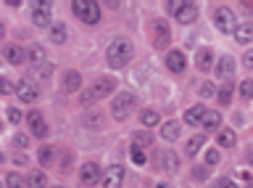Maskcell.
Here are the masks:
<instances>
[{"label":"cell","instance_id":"cell-15","mask_svg":"<svg viewBox=\"0 0 253 188\" xmlns=\"http://www.w3.org/2000/svg\"><path fill=\"white\" fill-rule=\"evenodd\" d=\"M216 74L221 77V80H229V77L235 74V59H232V56L219 59V64H216Z\"/></svg>","mask_w":253,"mask_h":188},{"label":"cell","instance_id":"cell-1","mask_svg":"<svg viewBox=\"0 0 253 188\" xmlns=\"http://www.w3.org/2000/svg\"><path fill=\"white\" fill-rule=\"evenodd\" d=\"M129 59H132V43L124 40V37H116V40L108 45V51H106L108 66L111 69H124L126 64H129Z\"/></svg>","mask_w":253,"mask_h":188},{"label":"cell","instance_id":"cell-36","mask_svg":"<svg viewBox=\"0 0 253 188\" xmlns=\"http://www.w3.org/2000/svg\"><path fill=\"white\" fill-rule=\"evenodd\" d=\"M8 93H13V85L5 77H0V96H8Z\"/></svg>","mask_w":253,"mask_h":188},{"label":"cell","instance_id":"cell-39","mask_svg":"<svg viewBox=\"0 0 253 188\" xmlns=\"http://www.w3.org/2000/svg\"><path fill=\"white\" fill-rule=\"evenodd\" d=\"M206 164H219V151H206Z\"/></svg>","mask_w":253,"mask_h":188},{"label":"cell","instance_id":"cell-43","mask_svg":"<svg viewBox=\"0 0 253 188\" xmlns=\"http://www.w3.org/2000/svg\"><path fill=\"white\" fill-rule=\"evenodd\" d=\"M13 143L24 148V146H27V143H29V140H27V138H24V135H16V138H13Z\"/></svg>","mask_w":253,"mask_h":188},{"label":"cell","instance_id":"cell-19","mask_svg":"<svg viewBox=\"0 0 253 188\" xmlns=\"http://www.w3.org/2000/svg\"><path fill=\"white\" fill-rule=\"evenodd\" d=\"M179 130H182V125H179V122H174V120H169V122H164L161 135H164L166 140H177V138H179Z\"/></svg>","mask_w":253,"mask_h":188},{"label":"cell","instance_id":"cell-44","mask_svg":"<svg viewBox=\"0 0 253 188\" xmlns=\"http://www.w3.org/2000/svg\"><path fill=\"white\" fill-rule=\"evenodd\" d=\"M219 188H237V186L232 183V180H227V178H224V180H219Z\"/></svg>","mask_w":253,"mask_h":188},{"label":"cell","instance_id":"cell-34","mask_svg":"<svg viewBox=\"0 0 253 188\" xmlns=\"http://www.w3.org/2000/svg\"><path fill=\"white\" fill-rule=\"evenodd\" d=\"M240 96H243V98H251V96H253V82H251V80H245V82L240 85Z\"/></svg>","mask_w":253,"mask_h":188},{"label":"cell","instance_id":"cell-25","mask_svg":"<svg viewBox=\"0 0 253 188\" xmlns=\"http://www.w3.org/2000/svg\"><path fill=\"white\" fill-rule=\"evenodd\" d=\"M50 37H53V43H66V27L63 24H50Z\"/></svg>","mask_w":253,"mask_h":188},{"label":"cell","instance_id":"cell-46","mask_svg":"<svg viewBox=\"0 0 253 188\" xmlns=\"http://www.w3.org/2000/svg\"><path fill=\"white\" fill-rule=\"evenodd\" d=\"M3 35H5V27H3V21H0V40H3Z\"/></svg>","mask_w":253,"mask_h":188},{"label":"cell","instance_id":"cell-38","mask_svg":"<svg viewBox=\"0 0 253 188\" xmlns=\"http://www.w3.org/2000/svg\"><path fill=\"white\" fill-rule=\"evenodd\" d=\"M37 74H40V77H50V74H53V66H50V64H40V66H37Z\"/></svg>","mask_w":253,"mask_h":188},{"label":"cell","instance_id":"cell-35","mask_svg":"<svg viewBox=\"0 0 253 188\" xmlns=\"http://www.w3.org/2000/svg\"><path fill=\"white\" fill-rule=\"evenodd\" d=\"M5 112H8V122H13V125H19L21 122V112H19V109H5Z\"/></svg>","mask_w":253,"mask_h":188},{"label":"cell","instance_id":"cell-30","mask_svg":"<svg viewBox=\"0 0 253 188\" xmlns=\"http://www.w3.org/2000/svg\"><path fill=\"white\" fill-rule=\"evenodd\" d=\"M129 154H132V162H134V164H145V159H148L145 151H142V148H137V146H132Z\"/></svg>","mask_w":253,"mask_h":188},{"label":"cell","instance_id":"cell-21","mask_svg":"<svg viewBox=\"0 0 253 188\" xmlns=\"http://www.w3.org/2000/svg\"><path fill=\"white\" fill-rule=\"evenodd\" d=\"M27 186L29 188H45L47 186V175L42 170H35V172H29V180H27Z\"/></svg>","mask_w":253,"mask_h":188},{"label":"cell","instance_id":"cell-10","mask_svg":"<svg viewBox=\"0 0 253 188\" xmlns=\"http://www.w3.org/2000/svg\"><path fill=\"white\" fill-rule=\"evenodd\" d=\"M122 183H124V167L111 164L106 170V175H103V186L106 188H122Z\"/></svg>","mask_w":253,"mask_h":188},{"label":"cell","instance_id":"cell-24","mask_svg":"<svg viewBox=\"0 0 253 188\" xmlns=\"http://www.w3.org/2000/svg\"><path fill=\"white\" fill-rule=\"evenodd\" d=\"M216 140H219V146H224V148H232L237 138H235V132H232V130H221L219 135H216Z\"/></svg>","mask_w":253,"mask_h":188},{"label":"cell","instance_id":"cell-23","mask_svg":"<svg viewBox=\"0 0 253 188\" xmlns=\"http://www.w3.org/2000/svg\"><path fill=\"white\" fill-rule=\"evenodd\" d=\"M201 122H203V127H206V130H216V127H219V122H221V117H219L216 112H206Z\"/></svg>","mask_w":253,"mask_h":188},{"label":"cell","instance_id":"cell-32","mask_svg":"<svg viewBox=\"0 0 253 188\" xmlns=\"http://www.w3.org/2000/svg\"><path fill=\"white\" fill-rule=\"evenodd\" d=\"M229 101H232V85H224L219 93V104H229Z\"/></svg>","mask_w":253,"mask_h":188},{"label":"cell","instance_id":"cell-42","mask_svg":"<svg viewBox=\"0 0 253 188\" xmlns=\"http://www.w3.org/2000/svg\"><path fill=\"white\" fill-rule=\"evenodd\" d=\"M179 5H182V0H171V3H166V11H169V13H177Z\"/></svg>","mask_w":253,"mask_h":188},{"label":"cell","instance_id":"cell-4","mask_svg":"<svg viewBox=\"0 0 253 188\" xmlns=\"http://www.w3.org/2000/svg\"><path fill=\"white\" fill-rule=\"evenodd\" d=\"M114 90V80H98L92 85L87 93H82V106H90V104H95L98 98H103V96H108V93Z\"/></svg>","mask_w":253,"mask_h":188},{"label":"cell","instance_id":"cell-31","mask_svg":"<svg viewBox=\"0 0 253 188\" xmlns=\"http://www.w3.org/2000/svg\"><path fill=\"white\" fill-rule=\"evenodd\" d=\"M29 59H32V61H35V64H37V66H40V64H42V59H45V51H42V48H40V45H35V48H32V51H29Z\"/></svg>","mask_w":253,"mask_h":188},{"label":"cell","instance_id":"cell-13","mask_svg":"<svg viewBox=\"0 0 253 188\" xmlns=\"http://www.w3.org/2000/svg\"><path fill=\"white\" fill-rule=\"evenodd\" d=\"M195 64H198V69H201V72H211V64H213V53H211V48H198V53H195Z\"/></svg>","mask_w":253,"mask_h":188},{"label":"cell","instance_id":"cell-2","mask_svg":"<svg viewBox=\"0 0 253 188\" xmlns=\"http://www.w3.org/2000/svg\"><path fill=\"white\" fill-rule=\"evenodd\" d=\"M134 106H137V96H134L132 90H124L119 93V96L114 98V104H111V114H114V120H126L129 117V112H134Z\"/></svg>","mask_w":253,"mask_h":188},{"label":"cell","instance_id":"cell-33","mask_svg":"<svg viewBox=\"0 0 253 188\" xmlns=\"http://www.w3.org/2000/svg\"><path fill=\"white\" fill-rule=\"evenodd\" d=\"M100 114H87L84 117V127H100Z\"/></svg>","mask_w":253,"mask_h":188},{"label":"cell","instance_id":"cell-20","mask_svg":"<svg viewBox=\"0 0 253 188\" xmlns=\"http://www.w3.org/2000/svg\"><path fill=\"white\" fill-rule=\"evenodd\" d=\"M235 37L240 45H248L253 40V27L251 24H243V27H235Z\"/></svg>","mask_w":253,"mask_h":188},{"label":"cell","instance_id":"cell-14","mask_svg":"<svg viewBox=\"0 0 253 188\" xmlns=\"http://www.w3.org/2000/svg\"><path fill=\"white\" fill-rule=\"evenodd\" d=\"M3 51H5V59L11 61L13 66H21V64H24V59H27V56H24V51H21L16 43H8Z\"/></svg>","mask_w":253,"mask_h":188},{"label":"cell","instance_id":"cell-27","mask_svg":"<svg viewBox=\"0 0 253 188\" xmlns=\"http://www.w3.org/2000/svg\"><path fill=\"white\" fill-rule=\"evenodd\" d=\"M201 146H203V135H195L193 140H187V146H185V154L195 156L198 151H201Z\"/></svg>","mask_w":253,"mask_h":188},{"label":"cell","instance_id":"cell-45","mask_svg":"<svg viewBox=\"0 0 253 188\" xmlns=\"http://www.w3.org/2000/svg\"><path fill=\"white\" fill-rule=\"evenodd\" d=\"M243 61H245V66H253V53L248 51V53H245V59H243Z\"/></svg>","mask_w":253,"mask_h":188},{"label":"cell","instance_id":"cell-11","mask_svg":"<svg viewBox=\"0 0 253 188\" xmlns=\"http://www.w3.org/2000/svg\"><path fill=\"white\" fill-rule=\"evenodd\" d=\"M174 16H177V21H182V24H190V21H195L198 8H195L193 3H185V0H182V5L177 8V13H174Z\"/></svg>","mask_w":253,"mask_h":188},{"label":"cell","instance_id":"cell-12","mask_svg":"<svg viewBox=\"0 0 253 188\" xmlns=\"http://www.w3.org/2000/svg\"><path fill=\"white\" fill-rule=\"evenodd\" d=\"M32 21H35L37 27H50V5L40 3L35 8V13H32Z\"/></svg>","mask_w":253,"mask_h":188},{"label":"cell","instance_id":"cell-17","mask_svg":"<svg viewBox=\"0 0 253 188\" xmlns=\"http://www.w3.org/2000/svg\"><path fill=\"white\" fill-rule=\"evenodd\" d=\"M79 85H82V77H79V72L69 69V72L63 74V90H66V93H74V90H79Z\"/></svg>","mask_w":253,"mask_h":188},{"label":"cell","instance_id":"cell-47","mask_svg":"<svg viewBox=\"0 0 253 188\" xmlns=\"http://www.w3.org/2000/svg\"><path fill=\"white\" fill-rule=\"evenodd\" d=\"M0 162H3V154H0Z\"/></svg>","mask_w":253,"mask_h":188},{"label":"cell","instance_id":"cell-7","mask_svg":"<svg viewBox=\"0 0 253 188\" xmlns=\"http://www.w3.org/2000/svg\"><path fill=\"white\" fill-rule=\"evenodd\" d=\"M16 96H19L24 104H35V101L40 98V90H37V85L32 82V80H19V85H16Z\"/></svg>","mask_w":253,"mask_h":188},{"label":"cell","instance_id":"cell-6","mask_svg":"<svg viewBox=\"0 0 253 188\" xmlns=\"http://www.w3.org/2000/svg\"><path fill=\"white\" fill-rule=\"evenodd\" d=\"M150 32H153V48H166L171 40V32H169V24L161 19H156L153 24H150Z\"/></svg>","mask_w":253,"mask_h":188},{"label":"cell","instance_id":"cell-22","mask_svg":"<svg viewBox=\"0 0 253 188\" xmlns=\"http://www.w3.org/2000/svg\"><path fill=\"white\" fill-rule=\"evenodd\" d=\"M164 170L169 172V175H174V172L179 170V159H177V154H174V151H166L164 154Z\"/></svg>","mask_w":253,"mask_h":188},{"label":"cell","instance_id":"cell-48","mask_svg":"<svg viewBox=\"0 0 253 188\" xmlns=\"http://www.w3.org/2000/svg\"><path fill=\"white\" fill-rule=\"evenodd\" d=\"M53 188H61V186H53Z\"/></svg>","mask_w":253,"mask_h":188},{"label":"cell","instance_id":"cell-40","mask_svg":"<svg viewBox=\"0 0 253 188\" xmlns=\"http://www.w3.org/2000/svg\"><path fill=\"white\" fill-rule=\"evenodd\" d=\"M5 183H8V188H21V178L19 175H8Z\"/></svg>","mask_w":253,"mask_h":188},{"label":"cell","instance_id":"cell-37","mask_svg":"<svg viewBox=\"0 0 253 188\" xmlns=\"http://www.w3.org/2000/svg\"><path fill=\"white\" fill-rule=\"evenodd\" d=\"M213 93H216V88H213L211 82H206V85H201V96H203V98H209V96H213Z\"/></svg>","mask_w":253,"mask_h":188},{"label":"cell","instance_id":"cell-3","mask_svg":"<svg viewBox=\"0 0 253 188\" xmlns=\"http://www.w3.org/2000/svg\"><path fill=\"white\" fill-rule=\"evenodd\" d=\"M74 13L79 21H84V24H98L100 21V3H95V0H74Z\"/></svg>","mask_w":253,"mask_h":188},{"label":"cell","instance_id":"cell-8","mask_svg":"<svg viewBox=\"0 0 253 188\" xmlns=\"http://www.w3.org/2000/svg\"><path fill=\"white\" fill-rule=\"evenodd\" d=\"M27 125H29V132L37 138H45L47 135V122L42 120V114L40 112H29L27 114Z\"/></svg>","mask_w":253,"mask_h":188},{"label":"cell","instance_id":"cell-9","mask_svg":"<svg viewBox=\"0 0 253 188\" xmlns=\"http://www.w3.org/2000/svg\"><path fill=\"white\" fill-rule=\"evenodd\" d=\"M79 180H82V186H95L100 180V167L95 162H84L79 170Z\"/></svg>","mask_w":253,"mask_h":188},{"label":"cell","instance_id":"cell-26","mask_svg":"<svg viewBox=\"0 0 253 188\" xmlns=\"http://www.w3.org/2000/svg\"><path fill=\"white\" fill-rule=\"evenodd\" d=\"M140 122L145 125V127H153V125H158V112H153V109H145V112L140 114Z\"/></svg>","mask_w":253,"mask_h":188},{"label":"cell","instance_id":"cell-28","mask_svg":"<svg viewBox=\"0 0 253 188\" xmlns=\"http://www.w3.org/2000/svg\"><path fill=\"white\" fill-rule=\"evenodd\" d=\"M150 143H153V135H150V132H137V135H134V143H132V146L145 148V146H150Z\"/></svg>","mask_w":253,"mask_h":188},{"label":"cell","instance_id":"cell-29","mask_svg":"<svg viewBox=\"0 0 253 188\" xmlns=\"http://www.w3.org/2000/svg\"><path fill=\"white\" fill-rule=\"evenodd\" d=\"M53 154H55V151H53V148H47V146H45V148H40V151H37L40 164H50V162H53Z\"/></svg>","mask_w":253,"mask_h":188},{"label":"cell","instance_id":"cell-41","mask_svg":"<svg viewBox=\"0 0 253 188\" xmlns=\"http://www.w3.org/2000/svg\"><path fill=\"white\" fill-rule=\"evenodd\" d=\"M193 178L195 180H206V178H209V175H206V167H195L193 170Z\"/></svg>","mask_w":253,"mask_h":188},{"label":"cell","instance_id":"cell-5","mask_svg":"<svg viewBox=\"0 0 253 188\" xmlns=\"http://www.w3.org/2000/svg\"><path fill=\"white\" fill-rule=\"evenodd\" d=\"M213 21H216V27L221 32H235V13L232 8H227V5H219L216 11H213Z\"/></svg>","mask_w":253,"mask_h":188},{"label":"cell","instance_id":"cell-18","mask_svg":"<svg viewBox=\"0 0 253 188\" xmlns=\"http://www.w3.org/2000/svg\"><path fill=\"white\" fill-rule=\"evenodd\" d=\"M203 114H206V106L203 104H195V106H190L187 112H185V122L187 125H198L203 120Z\"/></svg>","mask_w":253,"mask_h":188},{"label":"cell","instance_id":"cell-16","mask_svg":"<svg viewBox=\"0 0 253 188\" xmlns=\"http://www.w3.org/2000/svg\"><path fill=\"white\" fill-rule=\"evenodd\" d=\"M166 66L171 69V72H185V56H182L179 51H169V56H166Z\"/></svg>","mask_w":253,"mask_h":188}]
</instances>
